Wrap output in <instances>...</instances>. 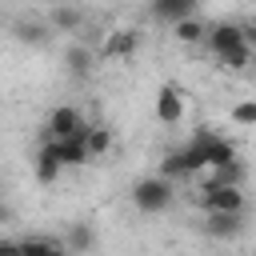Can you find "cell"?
Wrapping results in <instances>:
<instances>
[{
    "mask_svg": "<svg viewBox=\"0 0 256 256\" xmlns=\"http://www.w3.org/2000/svg\"><path fill=\"white\" fill-rule=\"evenodd\" d=\"M8 220H12V212H8V204L0 200V224H8Z\"/></svg>",
    "mask_w": 256,
    "mask_h": 256,
    "instance_id": "obj_22",
    "label": "cell"
},
{
    "mask_svg": "<svg viewBox=\"0 0 256 256\" xmlns=\"http://www.w3.org/2000/svg\"><path fill=\"white\" fill-rule=\"evenodd\" d=\"M84 144H88L92 160H100V156L112 148V132H108V128H100V124H88V132H84Z\"/></svg>",
    "mask_w": 256,
    "mask_h": 256,
    "instance_id": "obj_16",
    "label": "cell"
},
{
    "mask_svg": "<svg viewBox=\"0 0 256 256\" xmlns=\"http://www.w3.org/2000/svg\"><path fill=\"white\" fill-rule=\"evenodd\" d=\"M52 144H56V156H60V164H64V168H80V164H88V160H92V152H88L84 136H72V140H52Z\"/></svg>",
    "mask_w": 256,
    "mask_h": 256,
    "instance_id": "obj_10",
    "label": "cell"
},
{
    "mask_svg": "<svg viewBox=\"0 0 256 256\" xmlns=\"http://www.w3.org/2000/svg\"><path fill=\"white\" fill-rule=\"evenodd\" d=\"M156 120L160 124H180L184 120V92L176 84H160V92H156Z\"/></svg>",
    "mask_w": 256,
    "mask_h": 256,
    "instance_id": "obj_7",
    "label": "cell"
},
{
    "mask_svg": "<svg viewBox=\"0 0 256 256\" xmlns=\"http://www.w3.org/2000/svg\"><path fill=\"white\" fill-rule=\"evenodd\" d=\"M32 172H36V180H40V184H56V180H60L64 164H60V156H56V144H52V140H44V148L36 152Z\"/></svg>",
    "mask_w": 256,
    "mask_h": 256,
    "instance_id": "obj_8",
    "label": "cell"
},
{
    "mask_svg": "<svg viewBox=\"0 0 256 256\" xmlns=\"http://www.w3.org/2000/svg\"><path fill=\"white\" fill-rule=\"evenodd\" d=\"M20 248H24V256H72V252H68L60 240H52V236H24Z\"/></svg>",
    "mask_w": 256,
    "mask_h": 256,
    "instance_id": "obj_11",
    "label": "cell"
},
{
    "mask_svg": "<svg viewBox=\"0 0 256 256\" xmlns=\"http://www.w3.org/2000/svg\"><path fill=\"white\" fill-rule=\"evenodd\" d=\"M0 256H24L20 240H12V236H0Z\"/></svg>",
    "mask_w": 256,
    "mask_h": 256,
    "instance_id": "obj_20",
    "label": "cell"
},
{
    "mask_svg": "<svg viewBox=\"0 0 256 256\" xmlns=\"http://www.w3.org/2000/svg\"><path fill=\"white\" fill-rule=\"evenodd\" d=\"M200 204H204V212H244V192H240L236 184H216V180H208V184L200 188Z\"/></svg>",
    "mask_w": 256,
    "mask_h": 256,
    "instance_id": "obj_4",
    "label": "cell"
},
{
    "mask_svg": "<svg viewBox=\"0 0 256 256\" xmlns=\"http://www.w3.org/2000/svg\"><path fill=\"white\" fill-rule=\"evenodd\" d=\"M232 120L236 124H256V100H240V104H232Z\"/></svg>",
    "mask_w": 256,
    "mask_h": 256,
    "instance_id": "obj_19",
    "label": "cell"
},
{
    "mask_svg": "<svg viewBox=\"0 0 256 256\" xmlns=\"http://www.w3.org/2000/svg\"><path fill=\"white\" fill-rule=\"evenodd\" d=\"M80 24H84V12H80V8H72V4L52 8V28H56V32H76Z\"/></svg>",
    "mask_w": 256,
    "mask_h": 256,
    "instance_id": "obj_15",
    "label": "cell"
},
{
    "mask_svg": "<svg viewBox=\"0 0 256 256\" xmlns=\"http://www.w3.org/2000/svg\"><path fill=\"white\" fill-rule=\"evenodd\" d=\"M92 244H96V232H92L88 224H68V232H64V248H68V252L80 256V252H88Z\"/></svg>",
    "mask_w": 256,
    "mask_h": 256,
    "instance_id": "obj_14",
    "label": "cell"
},
{
    "mask_svg": "<svg viewBox=\"0 0 256 256\" xmlns=\"http://www.w3.org/2000/svg\"><path fill=\"white\" fill-rule=\"evenodd\" d=\"M208 48L220 60V68H228V72H244L256 56L244 44V24H232V20H220V24L208 28Z\"/></svg>",
    "mask_w": 256,
    "mask_h": 256,
    "instance_id": "obj_1",
    "label": "cell"
},
{
    "mask_svg": "<svg viewBox=\"0 0 256 256\" xmlns=\"http://www.w3.org/2000/svg\"><path fill=\"white\" fill-rule=\"evenodd\" d=\"M212 180H216V184H236V188H240V180H244V168H240V160H236V164H224V168H216V172H212Z\"/></svg>",
    "mask_w": 256,
    "mask_h": 256,
    "instance_id": "obj_18",
    "label": "cell"
},
{
    "mask_svg": "<svg viewBox=\"0 0 256 256\" xmlns=\"http://www.w3.org/2000/svg\"><path fill=\"white\" fill-rule=\"evenodd\" d=\"M136 52H140V32H136V28H116V32H108V40H104V48H100L104 60H132Z\"/></svg>",
    "mask_w": 256,
    "mask_h": 256,
    "instance_id": "obj_5",
    "label": "cell"
},
{
    "mask_svg": "<svg viewBox=\"0 0 256 256\" xmlns=\"http://www.w3.org/2000/svg\"><path fill=\"white\" fill-rule=\"evenodd\" d=\"M172 200H176L172 180H164L160 172H156V176H144V180H136V184H132V204H136L140 212H148V216L168 212V208H172Z\"/></svg>",
    "mask_w": 256,
    "mask_h": 256,
    "instance_id": "obj_2",
    "label": "cell"
},
{
    "mask_svg": "<svg viewBox=\"0 0 256 256\" xmlns=\"http://www.w3.org/2000/svg\"><path fill=\"white\" fill-rule=\"evenodd\" d=\"M196 4L200 0H152V16L164 24H180V20L196 16Z\"/></svg>",
    "mask_w": 256,
    "mask_h": 256,
    "instance_id": "obj_9",
    "label": "cell"
},
{
    "mask_svg": "<svg viewBox=\"0 0 256 256\" xmlns=\"http://www.w3.org/2000/svg\"><path fill=\"white\" fill-rule=\"evenodd\" d=\"M16 36H20L24 44H44V40H48V28H44V24H16Z\"/></svg>",
    "mask_w": 256,
    "mask_h": 256,
    "instance_id": "obj_17",
    "label": "cell"
},
{
    "mask_svg": "<svg viewBox=\"0 0 256 256\" xmlns=\"http://www.w3.org/2000/svg\"><path fill=\"white\" fill-rule=\"evenodd\" d=\"M84 132H88V124H84L80 108H72V104L52 108V116L44 124V140H72V136H84Z\"/></svg>",
    "mask_w": 256,
    "mask_h": 256,
    "instance_id": "obj_3",
    "label": "cell"
},
{
    "mask_svg": "<svg viewBox=\"0 0 256 256\" xmlns=\"http://www.w3.org/2000/svg\"><path fill=\"white\" fill-rule=\"evenodd\" d=\"M172 36H176L180 44H200V40H208V24L196 20V16H188V20L172 24Z\"/></svg>",
    "mask_w": 256,
    "mask_h": 256,
    "instance_id": "obj_13",
    "label": "cell"
},
{
    "mask_svg": "<svg viewBox=\"0 0 256 256\" xmlns=\"http://www.w3.org/2000/svg\"><path fill=\"white\" fill-rule=\"evenodd\" d=\"M244 44L256 52V20H248V24H244Z\"/></svg>",
    "mask_w": 256,
    "mask_h": 256,
    "instance_id": "obj_21",
    "label": "cell"
},
{
    "mask_svg": "<svg viewBox=\"0 0 256 256\" xmlns=\"http://www.w3.org/2000/svg\"><path fill=\"white\" fill-rule=\"evenodd\" d=\"M244 232V212H208L204 216V236L212 240H236Z\"/></svg>",
    "mask_w": 256,
    "mask_h": 256,
    "instance_id": "obj_6",
    "label": "cell"
},
{
    "mask_svg": "<svg viewBox=\"0 0 256 256\" xmlns=\"http://www.w3.org/2000/svg\"><path fill=\"white\" fill-rule=\"evenodd\" d=\"M64 64H68V72H72V76H88V72H92V64H96V52H92V48H84V44H72V48L64 52Z\"/></svg>",
    "mask_w": 256,
    "mask_h": 256,
    "instance_id": "obj_12",
    "label": "cell"
}]
</instances>
